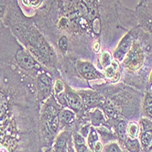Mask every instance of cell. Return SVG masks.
<instances>
[{
	"label": "cell",
	"instance_id": "6da1fadb",
	"mask_svg": "<svg viewBox=\"0 0 152 152\" xmlns=\"http://www.w3.org/2000/svg\"><path fill=\"white\" fill-rule=\"evenodd\" d=\"M48 15L55 39L66 36L69 55L94 58L137 26L135 11L121 0H51Z\"/></svg>",
	"mask_w": 152,
	"mask_h": 152
},
{
	"label": "cell",
	"instance_id": "7a4b0ae2",
	"mask_svg": "<svg viewBox=\"0 0 152 152\" xmlns=\"http://www.w3.org/2000/svg\"><path fill=\"white\" fill-rule=\"evenodd\" d=\"M13 28L33 55L46 61H50L54 56V51L47 39L35 27L30 24L16 23Z\"/></svg>",
	"mask_w": 152,
	"mask_h": 152
},
{
	"label": "cell",
	"instance_id": "3957f363",
	"mask_svg": "<svg viewBox=\"0 0 152 152\" xmlns=\"http://www.w3.org/2000/svg\"><path fill=\"white\" fill-rule=\"evenodd\" d=\"M137 26L127 31L121 38V39L118 41L117 45L115 49V51L113 53V58L115 61H117L119 63L123 61L129 49L131 48L134 39L137 36Z\"/></svg>",
	"mask_w": 152,
	"mask_h": 152
},
{
	"label": "cell",
	"instance_id": "277c9868",
	"mask_svg": "<svg viewBox=\"0 0 152 152\" xmlns=\"http://www.w3.org/2000/svg\"><path fill=\"white\" fill-rule=\"evenodd\" d=\"M76 69L78 72L83 76V78L87 80H95L104 77V74H102L98 70H97L92 61H76Z\"/></svg>",
	"mask_w": 152,
	"mask_h": 152
},
{
	"label": "cell",
	"instance_id": "5b68a950",
	"mask_svg": "<svg viewBox=\"0 0 152 152\" xmlns=\"http://www.w3.org/2000/svg\"><path fill=\"white\" fill-rule=\"evenodd\" d=\"M135 14L137 21V25L142 28L146 33L152 38V17L142 9L135 8Z\"/></svg>",
	"mask_w": 152,
	"mask_h": 152
},
{
	"label": "cell",
	"instance_id": "8992f818",
	"mask_svg": "<svg viewBox=\"0 0 152 152\" xmlns=\"http://www.w3.org/2000/svg\"><path fill=\"white\" fill-rule=\"evenodd\" d=\"M16 59L20 66L26 70L33 69L36 65V61H34V59L32 58L30 54L24 49H19L17 51Z\"/></svg>",
	"mask_w": 152,
	"mask_h": 152
},
{
	"label": "cell",
	"instance_id": "52a82bcc",
	"mask_svg": "<svg viewBox=\"0 0 152 152\" xmlns=\"http://www.w3.org/2000/svg\"><path fill=\"white\" fill-rule=\"evenodd\" d=\"M68 132H62L57 137L55 146H54V152H67L68 151V140L70 139Z\"/></svg>",
	"mask_w": 152,
	"mask_h": 152
},
{
	"label": "cell",
	"instance_id": "ba28073f",
	"mask_svg": "<svg viewBox=\"0 0 152 152\" xmlns=\"http://www.w3.org/2000/svg\"><path fill=\"white\" fill-rule=\"evenodd\" d=\"M113 60H114L113 55L109 50H101V52L99 54V57H98V61H99V63L101 65L102 69L104 70L106 67L109 66V65L112 63Z\"/></svg>",
	"mask_w": 152,
	"mask_h": 152
},
{
	"label": "cell",
	"instance_id": "9c48e42d",
	"mask_svg": "<svg viewBox=\"0 0 152 152\" xmlns=\"http://www.w3.org/2000/svg\"><path fill=\"white\" fill-rule=\"evenodd\" d=\"M140 144L143 149L148 150L152 146V129H147L140 135Z\"/></svg>",
	"mask_w": 152,
	"mask_h": 152
},
{
	"label": "cell",
	"instance_id": "30bf717a",
	"mask_svg": "<svg viewBox=\"0 0 152 152\" xmlns=\"http://www.w3.org/2000/svg\"><path fill=\"white\" fill-rule=\"evenodd\" d=\"M124 143L126 149L129 152H140L141 149H142V147H141L140 141L138 140V138H132L127 137L124 141Z\"/></svg>",
	"mask_w": 152,
	"mask_h": 152
},
{
	"label": "cell",
	"instance_id": "8fae6325",
	"mask_svg": "<svg viewBox=\"0 0 152 152\" xmlns=\"http://www.w3.org/2000/svg\"><path fill=\"white\" fill-rule=\"evenodd\" d=\"M143 112L147 117L152 118V94H150V92H147L145 94L143 100Z\"/></svg>",
	"mask_w": 152,
	"mask_h": 152
},
{
	"label": "cell",
	"instance_id": "7c38bea8",
	"mask_svg": "<svg viewBox=\"0 0 152 152\" xmlns=\"http://www.w3.org/2000/svg\"><path fill=\"white\" fill-rule=\"evenodd\" d=\"M118 69H120V63L114 59L112 63L109 65V66L104 69V75L108 79H112L117 74Z\"/></svg>",
	"mask_w": 152,
	"mask_h": 152
},
{
	"label": "cell",
	"instance_id": "4fadbf2b",
	"mask_svg": "<svg viewBox=\"0 0 152 152\" xmlns=\"http://www.w3.org/2000/svg\"><path fill=\"white\" fill-rule=\"evenodd\" d=\"M66 100L69 105L74 110H79L82 108L83 103L80 97L75 94H68L66 95Z\"/></svg>",
	"mask_w": 152,
	"mask_h": 152
},
{
	"label": "cell",
	"instance_id": "5bb4252c",
	"mask_svg": "<svg viewBox=\"0 0 152 152\" xmlns=\"http://www.w3.org/2000/svg\"><path fill=\"white\" fill-rule=\"evenodd\" d=\"M61 121L64 124H71L74 121L75 119V114L73 111L70 109H64L60 115Z\"/></svg>",
	"mask_w": 152,
	"mask_h": 152
},
{
	"label": "cell",
	"instance_id": "9a60e30c",
	"mask_svg": "<svg viewBox=\"0 0 152 152\" xmlns=\"http://www.w3.org/2000/svg\"><path fill=\"white\" fill-rule=\"evenodd\" d=\"M126 131H127V137L132 138H137L140 131L138 124L136 122H129L126 127Z\"/></svg>",
	"mask_w": 152,
	"mask_h": 152
},
{
	"label": "cell",
	"instance_id": "2e32d148",
	"mask_svg": "<svg viewBox=\"0 0 152 152\" xmlns=\"http://www.w3.org/2000/svg\"><path fill=\"white\" fill-rule=\"evenodd\" d=\"M97 141H99V135H98V132L96 131V129L93 126L90 127V131H89V134L87 136V143H88V146L90 147L91 150L93 149V147L94 145L97 142Z\"/></svg>",
	"mask_w": 152,
	"mask_h": 152
},
{
	"label": "cell",
	"instance_id": "e0dca14e",
	"mask_svg": "<svg viewBox=\"0 0 152 152\" xmlns=\"http://www.w3.org/2000/svg\"><path fill=\"white\" fill-rule=\"evenodd\" d=\"M137 8L142 9L152 17V0H138Z\"/></svg>",
	"mask_w": 152,
	"mask_h": 152
},
{
	"label": "cell",
	"instance_id": "ac0fdd59",
	"mask_svg": "<svg viewBox=\"0 0 152 152\" xmlns=\"http://www.w3.org/2000/svg\"><path fill=\"white\" fill-rule=\"evenodd\" d=\"M126 127H127V126L125 121H119L116 125V130H117L118 136L123 141H125L126 138L127 137Z\"/></svg>",
	"mask_w": 152,
	"mask_h": 152
},
{
	"label": "cell",
	"instance_id": "d6986e66",
	"mask_svg": "<svg viewBox=\"0 0 152 152\" xmlns=\"http://www.w3.org/2000/svg\"><path fill=\"white\" fill-rule=\"evenodd\" d=\"M23 6L28 8H37L39 7L44 0H20Z\"/></svg>",
	"mask_w": 152,
	"mask_h": 152
},
{
	"label": "cell",
	"instance_id": "ffe728a7",
	"mask_svg": "<svg viewBox=\"0 0 152 152\" xmlns=\"http://www.w3.org/2000/svg\"><path fill=\"white\" fill-rule=\"evenodd\" d=\"M104 152H123L120 146H119L116 142H110L106 144L104 147L103 149Z\"/></svg>",
	"mask_w": 152,
	"mask_h": 152
},
{
	"label": "cell",
	"instance_id": "44dd1931",
	"mask_svg": "<svg viewBox=\"0 0 152 152\" xmlns=\"http://www.w3.org/2000/svg\"><path fill=\"white\" fill-rule=\"evenodd\" d=\"M73 143L76 146H81L85 144V137L80 133H74L73 134Z\"/></svg>",
	"mask_w": 152,
	"mask_h": 152
},
{
	"label": "cell",
	"instance_id": "7402d4cb",
	"mask_svg": "<svg viewBox=\"0 0 152 152\" xmlns=\"http://www.w3.org/2000/svg\"><path fill=\"white\" fill-rule=\"evenodd\" d=\"M8 0H0V21L5 17L7 12V7Z\"/></svg>",
	"mask_w": 152,
	"mask_h": 152
},
{
	"label": "cell",
	"instance_id": "603a6c76",
	"mask_svg": "<svg viewBox=\"0 0 152 152\" xmlns=\"http://www.w3.org/2000/svg\"><path fill=\"white\" fill-rule=\"evenodd\" d=\"M54 89H55L56 94L61 93V92L63 91V89H64L63 83H62L61 80H57V81H56V83H55V86H54Z\"/></svg>",
	"mask_w": 152,
	"mask_h": 152
},
{
	"label": "cell",
	"instance_id": "cb8c5ba5",
	"mask_svg": "<svg viewBox=\"0 0 152 152\" xmlns=\"http://www.w3.org/2000/svg\"><path fill=\"white\" fill-rule=\"evenodd\" d=\"M103 149H104V146H103V144H102L101 141L99 140V141H97V142L94 145L92 150H93L94 152H102Z\"/></svg>",
	"mask_w": 152,
	"mask_h": 152
},
{
	"label": "cell",
	"instance_id": "d4e9b609",
	"mask_svg": "<svg viewBox=\"0 0 152 152\" xmlns=\"http://www.w3.org/2000/svg\"><path fill=\"white\" fill-rule=\"evenodd\" d=\"M152 87V69L148 75V89H151Z\"/></svg>",
	"mask_w": 152,
	"mask_h": 152
},
{
	"label": "cell",
	"instance_id": "484cf974",
	"mask_svg": "<svg viewBox=\"0 0 152 152\" xmlns=\"http://www.w3.org/2000/svg\"><path fill=\"white\" fill-rule=\"evenodd\" d=\"M151 91H152V87H151Z\"/></svg>",
	"mask_w": 152,
	"mask_h": 152
}]
</instances>
